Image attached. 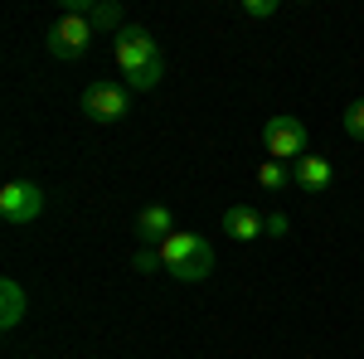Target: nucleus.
<instances>
[{
    "mask_svg": "<svg viewBox=\"0 0 364 359\" xmlns=\"http://www.w3.org/2000/svg\"><path fill=\"white\" fill-rule=\"evenodd\" d=\"M257 185H262V190H287V185H296V180H291V170L282 166V161H262V166H257Z\"/></svg>",
    "mask_w": 364,
    "mask_h": 359,
    "instance_id": "12",
    "label": "nucleus"
},
{
    "mask_svg": "<svg viewBox=\"0 0 364 359\" xmlns=\"http://www.w3.org/2000/svg\"><path fill=\"white\" fill-rule=\"evenodd\" d=\"M340 122H345V132H350L355 141H364V97H360V102H350Z\"/></svg>",
    "mask_w": 364,
    "mask_h": 359,
    "instance_id": "14",
    "label": "nucleus"
},
{
    "mask_svg": "<svg viewBox=\"0 0 364 359\" xmlns=\"http://www.w3.org/2000/svg\"><path fill=\"white\" fill-rule=\"evenodd\" d=\"M262 228H267V219H262L257 209H248V204L224 209V233L233 238V243H252V238H262Z\"/></svg>",
    "mask_w": 364,
    "mask_h": 359,
    "instance_id": "7",
    "label": "nucleus"
},
{
    "mask_svg": "<svg viewBox=\"0 0 364 359\" xmlns=\"http://www.w3.org/2000/svg\"><path fill=\"white\" fill-rule=\"evenodd\" d=\"M161 78H166V58H161V63H151V68H141V73H132L127 83L136 87V92H151V87L161 83Z\"/></svg>",
    "mask_w": 364,
    "mask_h": 359,
    "instance_id": "13",
    "label": "nucleus"
},
{
    "mask_svg": "<svg viewBox=\"0 0 364 359\" xmlns=\"http://www.w3.org/2000/svg\"><path fill=\"white\" fill-rule=\"evenodd\" d=\"M44 214V190L34 180H10L0 190V219L5 223H34Z\"/></svg>",
    "mask_w": 364,
    "mask_h": 359,
    "instance_id": "6",
    "label": "nucleus"
},
{
    "mask_svg": "<svg viewBox=\"0 0 364 359\" xmlns=\"http://www.w3.org/2000/svg\"><path fill=\"white\" fill-rule=\"evenodd\" d=\"M44 44H49V54L54 58H83L87 44H92V25H87V15H73V10H63L49 34H44Z\"/></svg>",
    "mask_w": 364,
    "mask_h": 359,
    "instance_id": "4",
    "label": "nucleus"
},
{
    "mask_svg": "<svg viewBox=\"0 0 364 359\" xmlns=\"http://www.w3.org/2000/svg\"><path fill=\"white\" fill-rule=\"evenodd\" d=\"M287 228H291L287 214H267V228H262V233H267V238H287Z\"/></svg>",
    "mask_w": 364,
    "mask_h": 359,
    "instance_id": "17",
    "label": "nucleus"
},
{
    "mask_svg": "<svg viewBox=\"0 0 364 359\" xmlns=\"http://www.w3.org/2000/svg\"><path fill=\"white\" fill-rule=\"evenodd\" d=\"M132 267H136V272H156V267H161V252H156V248H141L136 257H132Z\"/></svg>",
    "mask_w": 364,
    "mask_h": 359,
    "instance_id": "16",
    "label": "nucleus"
},
{
    "mask_svg": "<svg viewBox=\"0 0 364 359\" xmlns=\"http://www.w3.org/2000/svg\"><path fill=\"white\" fill-rule=\"evenodd\" d=\"M243 15L248 20H267V15H277V0H243Z\"/></svg>",
    "mask_w": 364,
    "mask_h": 359,
    "instance_id": "15",
    "label": "nucleus"
},
{
    "mask_svg": "<svg viewBox=\"0 0 364 359\" xmlns=\"http://www.w3.org/2000/svg\"><path fill=\"white\" fill-rule=\"evenodd\" d=\"M87 25H92V29H127V25H122V5H117V0H92Z\"/></svg>",
    "mask_w": 364,
    "mask_h": 359,
    "instance_id": "11",
    "label": "nucleus"
},
{
    "mask_svg": "<svg viewBox=\"0 0 364 359\" xmlns=\"http://www.w3.org/2000/svg\"><path fill=\"white\" fill-rule=\"evenodd\" d=\"M156 252H161V267H166L175 282H204V277L214 272V243H209L204 233L175 228Z\"/></svg>",
    "mask_w": 364,
    "mask_h": 359,
    "instance_id": "1",
    "label": "nucleus"
},
{
    "mask_svg": "<svg viewBox=\"0 0 364 359\" xmlns=\"http://www.w3.org/2000/svg\"><path fill=\"white\" fill-rule=\"evenodd\" d=\"M0 296H5V311H0V326L5 331H15L20 326V316H25V291H20V282H0Z\"/></svg>",
    "mask_w": 364,
    "mask_h": 359,
    "instance_id": "10",
    "label": "nucleus"
},
{
    "mask_svg": "<svg viewBox=\"0 0 364 359\" xmlns=\"http://www.w3.org/2000/svg\"><path fill=\"white\" fill-rule=\"evenodd\" d=\"M136 233L146 238V243H156V248H161L170 233H175V219H170V209H166V204H146V209L136 214Z\"/></svg>",
    "mask_w": 364,
    "mask_h": 359,
    "instance_id": "9",
    "label": "nucleus"
},
{
    "mask_svg": "<svg viewBox=\"0 0 364 359\" xmlns=\"http://www.w3.org/2000/svg\"><path fill=\"white\" fill-rule=\"evenodd\" d=\"M291 180H296L301 190L321 194V190H331V180H336V170H331V161H326V156H301V161L291 166Z\"/></svg>",
    "mask_w": 364,
    "mask_h": 359,
    "instance_id": "8",
    "label": "nucleus"
},
{
    "mask_svg": "<svg viewBox=\"0 0 364 359\" xmlns=\"http://www.w3.org/2000/svg\"><path fill=\"white\" fill-rule=\"evenodd\" d=\"M112 54H117V68H122V78H132V73H141V68L161 63V49H156V39H151V34H146L141 25L117 29Z\"/></svg>",
    "mask_w": 364,
    "mask_h": 359,
    "instance_id": "3",
    "label": "nucleus"
},
{
    "mask_svg": "<svg viewBox=\"0 0 364 359\" xmlns=\"http://www.w3.org/2000/svg\"><path fill=\"white\" fill-rule=\"evenodd\" d=\"M306 127H301V117H267V127H262V146H267V161H301V156H311L306 151Z\"/></svg>",
    "mask_w": 364,
    "mask_h": 359,
    "instance_id": "2",
    "label": "nucleus"
},
{
    "mask_svg": "<svg viewBox=\"0 0 364 359\" xmlns=\"http://www.w3.org/2000/svg\"><path fill=\"white\" fill-rule=\"evenodd\" d=\"M127 107H132V97H127V87L122 83H87L83 87V117L87 122H102V127H112V122H122L127 117Z\"/></svg>",
    "mask_w": 364,
    "mask_h": 359,
    "instance_id": "5",
    "label": "nucleus"
}]
</instances>
